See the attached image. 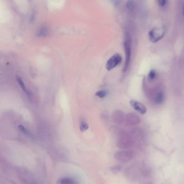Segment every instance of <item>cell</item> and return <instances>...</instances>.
I'll return each instance as SVG.
<instances>
[{"instance_id":"6da1fadb","label":"cell","mask_w":184,"mask_h":184,"mask_svg":"<svg viewBox=\"0 0 184 184\" xmlns=\"http://www.w3.org/2000/svg\"><path fill=\"white\" fill-rule=\"evenodd\" d=\"M124 48L126 53V62L124 64L123 71L125 72L130 65L131 54V36L128 33L126 34V38L124 42Z\"/></svg>"},{"instance_id":"7a4b0ae2","label":"cell","mask_w":184,"mask_h":184,"mask_svg":"<svg viewBox=\"0 0 184 184\" xmlns=\"http://www.w3.org/2000/svg\"><path fill=\"white\" fill-rule=\"evenodd\" d=\"M134 156L133 151L122 150L117 151L115 153L114 157L116 161L120 162L125 163L130 161Z\"/></svg>"},{"instance_id":"3957f363","label":"cell","mask_w":184,"mask_h":184,"mask_svg":"<svg viewBox=\"0 0 184 184\" xmlns=\"http://www.w3.org/2000/svg\"><path fill=\"white\" fill-rule=\"evenodd\" d=\"M165 33V30L163 27L155 28L149 32L150 39L153 43H156L163 38Z\"/></svg>"},{"instance_id":"277c9868","label":"cell","mask_w":184,"mask_h":184,"mask_svg":"<svg viewBox=\"0 0 184 184\" xmlns=\"http://www.w3.org/2000/svg\"><path fill=\"white\" fill-rule=\"evenodd\" d=\"M122 57L121 55L116 54L111 57L107 62L106 67L108 71H110L121 63Z\"/></svg>"},{"instance_id":"5b68a950","label":"cell","mask_w":184,"mask_h":184,"mask_svg":"<svg viewBox=\"0 0 184 184\" xmlns=\"http://www.w3.org/2000/svg\"><path fill=\"white\" fill-rule=\"evenodd\" d=\"M130 104L131 106L139 113L143 115L146 113L147 111L146 107L142 104L134 100H130Z\"/></svg>"},{"instance_id":"8992f818","label":"cell","mask_w":184,"mask_h":184,"mask_svg":"<svg viewBox=\"0 0 184 184\" xmlns=\"http://www.w3.org/2000/svg\"><path fill=\"white\" fill-rule=\"evenodd\" d=\"M18 83H19V85L20 86L23 91H24L26 94L27 95L28 97L30 100H31L32 98V94L30 91L27 88L26 85L22 80L21 78L19 77H17L16 78Z\"/></svg>"},{"instance_id":"52a82bcc","label":"cell","mask_w":184,"mask_h":184,"mask_svg":"<svg viewBox=\"0 0 184 184\" xmlns=\"http://www.w3.org/2000/svg\"><path fill=\"white\" fill-rule=\"evenodd\" d=\"M59 184H76L73 179L69 177H65L60 179L58 181Z\"/></svg>"},{"instance_id":"ba28073f","label":"cell","mask_w":184,"mask_h":184,"mask_svg":"<svg viewBox=\"0 0 184 184\" xmlns=\"http://www.w3.org/2000/svg\"><path fill=\"white\" fill-rule=\"evenodd\" d=\"M19 130L22 132V133H24L28 137H32V135L31 133L27 130L26 128L23 126L22 125H19L18 126Z\"/></svg>"},{"instance_id":"9c48e42d","label":"cell","mask_w":184,"mask_h":184,"mask_svg":"<svg viewBox=\"0 0 184 184\" xmlns=\"http://www.w3.org/2000/svg\"><path fill=\"white\" fill-rule=\"evenodd\" d=\"M164 100V95L162 92H160L157 95L156 98L155 102L157 104H161Z\"/></svg>"},{"instance_id":"30bf717a","label":"cell","mask_w":184,"mask_h":184,"mask_svg":"<svg viewBox=\"0 0 184 184\" xmlns=\"http://www.w3.org/2000/svg\"><path fill=\"white\" fill-rule=\"evenodd\" d=\"M107 93V92L106 90H100V91L96 92L95 93V95L100 98H103L106 96Z\"/></svg>"},{"instance_id":"8fae6325","label":"cell","mask_w":184,"mask_h":184,"mask_svg":"<svg viewBox=\"0 0 184 184\" xmlns=\"http://www.w3.org/2000/svg\"><path fill=\"white\" fill-rule=\"evenodd\" d=\"M121 170L122 167L119 165L114 166L111 168V171L114 174H117Z\"/></svg>"},{"instance_id":"7c38bea8","label":"cell","mask_w":184,"mask_h":184,"mask_svg":"<svg viewBox=\"0 0 184 184\" xmlns=\"http://www.w3.org/2000/svg\"><path fill=\"white\" fill-rule=\"evenodd\" d=\"M89 128L88 124L84 122H82L80 125V130L81 132H84Z\"/></svg>"},{"instance_id":"4fadbf2b","label":"cell","mask_w":184,"mask_h":184,"mask_svg":"<svg viewBox=\"0 0 184 184\" xmlns=\"http://www.w3.org/2000/svg\"><path fill=\"white\" fill-rule=\"evenodd\" d=\"M126 5L128 9L132 10L134 8V4L133 1H127Z\"/></svg>"},{"instance_id":"5bb4252c","label":"cell","mask_w":184,"mask_h":184,"mask_svg":"<svg viewBox=\"0 0 184 184\" xmlns=\"http://www.w3.org/2000/svg\"><path fill=\"white\" fill-rule=\"evenodd\" d=\"M156 75V72L154 70H152L150 71L149 74V79L152 80H153L155 78Z\"/></svg>"},{"instance_id":"9a60e30c","label":"cell","mask_w":184,"mask_h":184,"mask_svg":"<svg viewBox=\"0 0 184 184\" xmlns=\"http://www.w3.org/2000/svg\"><path fill=\"white\" fill-rule=\"evenodd\" d=\"M158 2L160 5L163 7L167 4V1H165V0H159V1H158Z\"/></svg>"},{"instance_id":"2e32d148","label":"cell","mask_w":184,"mask_h":184,"mask_svg":"<svg viewBox=\"0 0 184 184\" xmlns=\"http://www.w3.org/2000/svg\"><path fill=\"white\" fill-rule=\"evenodd\" d=\"M114 1V4H115V5L116 6L119 5L120 4V1Z\"/></svg>"},{"instance_id":"e0dca14e","label":"cell","mask_w":184,"mask_h":184,"mask_svg":"<svg viewBox=\"0 0 184 184\" xmlns=\"http://www.w3.org/2000/svg\"><path fill=\"white\" fill-rule=\"evenodd\" d=\"M142 184H152L151 182H146V183H144Z\"/></svg>"},{"instance_id":"ac0fdd59","label":"cell","mask_w":184,"mask_h":184,"mask_svg":"<svg viewBox=\"0 0 184 184\" xmlns=\"http://www.w3.org/2000/svg\"><path fill=\"white\" fill-rule=\"evenodd\" d=\"M183 15L184 16V3L183 4Z\"/></svg>"}]
</instances>
